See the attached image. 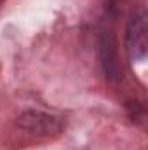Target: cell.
Listing matches in <instances>:
<instances>
[{
  "mask_svg": "<svg viewBox=\"0 0 148 150\" xmlns=\"http://www.w3.org/2000/svg\"><path fill=\"white\" fill-rule=\"evenodd\" d=\"M147 14L145 11H136L131 14L125 30V47L132 61H143L147 58Z\"/></svg>",
  "mask_w": 148,
  "mask_h": 150,
  "instance_id": "cell-1",
  "label": "cell"
},
{
  "mask_svg": "<svg viewBox=\"0 0 148 150\" xmlns=\"http://www.w3.org/2000/svg\"><path fill=\"white\" fill-rule=\"evenodd\" d=\"M101 59H103V68L108 79H118L120 68H118V59H117V49L115 42L110 35L101 37Z\"/></svg>",
  "mask_w": 148,
  "mask_h": 150,
  "instance_id": "cell-3",
  "label": "cell"
},
{
  "mask_svg": "<svg viewBox=\"0 0 148 150\" xmlns=\"http://www.w3.org/2000/svg\"><path fill=\"white\" fill-rule=\"evenodd\" d=\"M16 126L38 136H51L63 129V120L58 115H51L42 110H26L16 119Z\"/></svg>",
  "mask_w": 148,
  "mask_h": 150,
  "instance_id": "cell-2",
  "label": "cell"
}]
</instances>
